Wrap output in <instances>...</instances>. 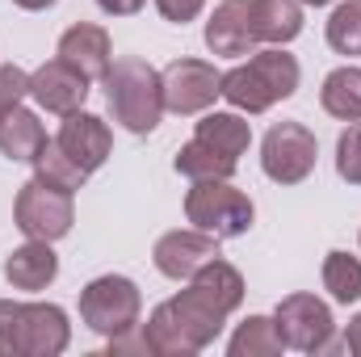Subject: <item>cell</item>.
I'll use <instances>...</instances> for the list:
<instances>
[{
    "mask_svg": "<svg viewBox=\"0 0 361 357\" xmlns=\"http://www.w3.org/2000/svg\"><path fill=\"white\" fill-rule=\"evenodd\" d=\"M328 47L336 55H361V0H345L328 17Z\"/></svg>",
    "mask_w": 361,
    "mask_h": 357,
    "instance_id": "obj_26",
    "label": "cell"
},
{
    "mask_svg": "<svg viewBox=\"0 0 361 357\" xmlns=\"http://www.w3.org/2000/svg\"><path fill=\"white\" fill-rule=\"evenodd\" d=\"M319 101L332 118L341 122H361V68H336L328 72L324 89H319Z\"/></svg>",
    "mask_w": 361,
    "mask_h": 357,
    "instance_id": "obj_22",
    "label": "cell"
},
{
    "mask_svg": "<svg viewBox=\"0 0 361 357\" xmlns=\"http://www.w3.org/2000/svg\"><path fill=\"white\" fill-rule=\"evenodd\" d=\"M273 324L286 341V349H298V353H328L332 349V311L324 298L315 294H286L273 311Z\"/></svg>",
    "mask_w": 361,
    "mask_h": 357,
    "instance_id": "obj_7",
    "label": "cell"
},
{
    "mask_svg": "<svg viewBox=\"0 0 361 357\" xmlns=\"http://www.w3.org/2000/svg\"><path fill=\"white\" fill-rule=\"evenodd\" d=\"M30 164H34V177L42 181V185H55V189H63V193H76V189L85 185V177H89V173L59 147V139H55V143L47 139Z\"/></svg>",
    "mask_w": 361,
    "mask_h": 357,
    "instance_id": "obj_23",
    "label": "cell"
},
{
    "mask_svg": "<svg viewBox=\"0 0 361 357\" xmlns=\"http://www.w3.org/2000/svg\"><path fill=\"white\" fill-rule=\"evenodd\" d=\"M17 315H21V303L0 298V357L17 353Z\"/></svg>",
    "mask_w": 361,
    "mask_h": 357,
    "instance_id": "obj_29",
    "label": "cell"
},
{
    "mask_svg": "<svg viewBox=\"0 0 361 357\" xmlns=\"http://www.w3.org/2000/svg\"><path fill=\"white\" fill-rule=\"evenodd\" d=\"M223 324H227V315L185 286L177 298H169L152 311L143 332H147V345L156 357H189L202 353L206 345H214Z\"/></svg>",
    "mask_w": 361,
    "mask_h": 357,
    "instance_id": "obj_1",
    "label": "cell"
},
{
    "mask_svg": "<svg viewBox=\"0 0 361 357\" xmlns=\"http://www.w3.org/2000/svg\"><path fill=\"white\" fill-rule=\"evenodd\" d=\"M42 143H47V131H42L38 114H30V109L13 105V109L0 118V156H4V160L25 164V160H34V156H38V147H42Z\"/></svg>",
    "mask_w": 361,
    "mask_h": 357,
    "instance_id": "obj_18",
    "label": "cell"
},
{
    "mask_svg": "<svg viewBox=\"0 0 361 357\" xmlns=\"http://www.w3.org/2000/svg\"><path fill=\"white\" fill-rule=\"evenodd\" d=\"M206 47H210V55H223V59L252 55L257 51L252 0H223L206 21Z\"/></svg>",
    "mask_w": 361,
    "mask_h": 357,
    "instance_id": "obj_13",
    "label": "cell"
},
{
    "mask_svg": "<svg viewBox=\"0 0 361 357\" xmlns=\"http://www.w3.org/2000/svg\"><path fill=\"white\" fill-rule=\"evenodd\" d=\"M105 101H109L114 122H122L130 135H152L160 126V114H164L160 72L139 55L114 59L105 72Z\"/></svg>",
    "mask_w": 361,
    "mask_h": 357,
    "instance_id": "obj_2",
    "label": "cell"
},
{
    "mask_svg": "<svg viewBox=\"0 0 361 357\" xmlns=\"http://www.w3.org/2000/svg\"><path fill=\"white\" fill-rule=\"evenodd\" d=\"M164 85V109L173 114H202L223 97V72L206 59H177L160 72Z\"/></svg>",
    "mask_w": 361,
    "mask_h": 357,
    "instance_id": "obj_9",
    "label": "cell"
},
{
    "mask_svg": "<svg viewBox=\"0 0 361 357\" xmlns=\"http://www.w3.org/2000/svg\"><path fill=\"white\" fill-rule=\"evenodd\" d=\"M59 59L72 63L85 80H105L109 59H114V51H109V34H105L101 25H89V21L63 30V38H59Z\"/></svg>",
    "mask_w": 361,
    "mask_h": 357,
    "instance_id": "obj_15",
    "label": "cell"
},
{
    "mask_svg": "<svg viewBox=\"0 0 361 357\" xmlns=\"http://www.w3.org/2000/svg\"><path fill=\"white\" fill-rule=\"evenodd\" d=\"M302 4H315V8H319V4H332V0H302Z\"/></svg>",
    "mask_w": 361,
    "mask_h": 357,
    "instance_id": "obj_34",
    "label": "cell"
},
{
    "mask_svg": "<svg viewBox=\"0 0 361 357\" xmlns=\"http://www.w3.org/2000/svg\"><path fill=\"white\" fill-rule=\"evenodd\" d=\"M298 76L302 72L294 55H286L281 47H265V51H252L248 63L223 72V97L244 114H265L269 105L294 97Z\"/></svg>",
    "mask_w": 361,
    "mask_h": 357,
    "instance_id": "obj_3",
    "label": "cell"
},
{
    "mask_svg": "<svg viewBox=\"0 0 361 357\" xmlns=\"http://www.w3.org/2000/svg\"><path fill=\"white\" fill-rule=\"evenodd\" d=\"M315 156H319V143L302 122H277V126H269V135L261 143V169L277 185L307 181L315 173Z\"/></svg>",
    "mask_w": 361,
    "mask_h": 357,
    "instance_id": "obj_8",
    "label": "cell"
},
{
    "mask_svg": "<svg viewBox=\"0 0 361 357\" xmlns=\"http://www.w3.org/2000/svg\"><path fill=\"white\" fill-rule=\"evenodd\" d=\"M17 8H30V13H38V8H51L55 0H13Z\"/></svg>",
    "mask_w": 361,
    "mask_h": 357,
    "instance_id": "obj_33",
    "label": "cell"
},
{
    "mask_svg": "<svg viewBox=\"0 0 361 357\" xmlns=\"http://www.w3.org/2000/svg\"><path fill=\"white\" fill-rule=\"evenodd\" d=\"M281 349H286V341H281V332L269 315H248L227 345L231 357H277Z\"/></svg>",
    "mask_w": 361,
    "mask_h": 357,
    "instance_id": "obj_24",
    "label": "cell"
},
{
    "mask_svg": "<svg viewBox=\"0 0 361 357\" xmlns=\"http://www.w3.org/2000/svg\"><path fill=\"white\" fill-rule=\"evenodd\" d=\"M324 290L336 303H357L361 298V261L349 253H328L324 257Z\"/></svg>",
    "mask_w": 361,
    "mask_h": 357,
    "instance_id": "obj_25",
    "label": "cell"
},
{
    "mask_svg": "<svg viewBox=\"0 0 361 357\" xmlns=\"http://www.w3.org/2000/svg\"><path fill=\"white\" fill-rule=\"evenodd\" d=\"M193 139H202V143H210L214 152H223V156H231V160H240L244 152H248V143H252V126L240 118V114H206L202 122H197V131H193Z\"/></svg>",
    "mask_w": 361,
    "mask_h": 357,
    "instance_id": "obj_20",
    "label": "cell"
},
{
    "mask_svg": "<svg viewBox=\"0 0 361 357\" xmlns=\"http://www.w3.org/2000/svg\"><path fill=\"white\" fill-rule=\"evenodd\" d=\"M21 97H30V72L4 63V68H0V118H4L13 105H21Z\"/></svg>",
    "mask_w": 361,
    "mask_h": 357,
    "instance_id": "obj_28",
    "label": "cell"
},
{
    "mask_svg": "<svg viewBox=\"0 0 361 357\" xmlns=\"http://www.w3.org/2000/svg\"><path fill=\"white\" fill-rule=\"evenodd\" d=\"M185 219L214 240H240L248 236L257 210L252 198L240 193L231 181H193V189L185 193Z\"/></svg>",
    "mask_w": 361,
    "mask_h": 357,
    "instance_id": "obj_4",
    "label": "cell"
},
{
    "mask_svg": "<svg viewBox=\"0 0 361 357\" xmlns=\"http://www.w3.org/2000/svg\"><path fill=\"white\" fill-rule=\"evenodd\" d=\"M139 311H143V294L122 273L92 277L89 286L80 290V320L89 324L92 332H101V337H118V332L135 328Z\"/></svg>",
    "mask_w": 361,
    "mask_h": 357,
    "instance_id": "obj_5",
    "label": "cell"
},
{
    "mask_svg": "<svg viewBox=\"0 0 361 357\" xmlns=\"http://www.w3.org/2000/svg\"><path fill=\"white\" fill-rule=\"evenodd\" d=\"M214 257H219V240L206 236V231H197V227L160 236V240H156V253H152L156 269H160L164 277H173V282H189L197 269L210 265Z\"/></svg>",
    "mask_w": 361,
    "mask_h": 357,
    "instance_id": "obj_11",
    "label": "cell"
},
{
    "mask_svg": "<svg viewBox=\"0 0 361 357\" xmlns=\"http://www.w3.org/2000/svg\"><path fill=\"white\" fill-rule=\"evenodd\" d=\"M177 173L189 181H231L235 177V164L240 160H231V156H223V152H214L210 143H202V139H189L185 147L177 152Z\"/></svg>",
    "mask_w": 361,
    "mask_h": 357,
    "instance_id": "obj_21",
    "label": "cell"
},
{
    "mask_svg": "<svg viewBox=\"0 0 361 357\" xmlns=\"http://www.w3.org/2000/svg\"><path fill=\"white\" fill-rule=\"evenodd\" d=\"M345 349H349L353 357H361V315L349 324V332H345Z\"/></svg>",
    "mask_w": 361,
    "mask_h": 357,
    "instance_id": "obj_32",
    "label": "cell"
},
{
    "mask_svg": "<svg viewBox=\"0 0 361 357\" xmlns=\"http://www.w3.org/2000/svg\"><path fill=\"white\" fill-rule=\"evenodd\" d=\"M252 30L257 42L286 47L302 34V8L298 0H252Z\"/></svg>",
    "mask_w": 361,
    "mask_h": 357,
    "instance_id": "obj_19",
    "label": "cell"
},
{
    "mask_svg": "<svg viewBox=\"0 0 361 357\" xmlns=\"http://www.w3.org/2000/svg\"><path fill=\"white\" fill-rule=\"evenodd\" d=\"M336 173L349 185H361V122H349V131L336 139Z\"/></svg>",
    "mask_w": 361,
    "mask_h": 357,
    "instance_id": "obj_27",
    "label": "cell"
},
{
    "mask_svg": "<svg viewBox=\"0 0 361 357\" xmlns=\"http://www.w3.org/2000/svg\"><path fill=\"white\" fill-rule=\"evenodd\" d=\"M68 311L55 303H21L17 315V357H55L68 349Z\"/></svg>",
    "mask_w": 361,
    "mask_h": 357,
    "instance_id": "obj_10",
    "label": "cell"
},
{
    "mask_svg": "<svg viewBox=\"0 0 361 357\" xmlns=\"http://www.w3.org/2000/svg\"><path fill=\"white\" fill-rule=\"evenodd\" d=\"M156 8L164 13V21H177V25H185V21H193V17L206 8V0H156Z\"/></svg>",
    "mask_w": 361,
    "mask_h": 357,
    "instance_id": "obj_30",
    "label": "cell"
},
{
    "mask_svg": "<svg viewBox=\"0 0 361 357\" xmlns=\"http://www.w3.org/2000/svg\"><path fill=\"white\" fill-rule=\"evenodd\" d=\"M147 0H97V8L101 13H109V17H130V13H139Z\"/></svg>",
    "mask_w": 361,
    "mask_h": 357,
    "instance_id": "obj_31",
    "label": "cell"
},
{
    "mask_svg": "<svg viewBox=\"0 0 361 357\" xmlns=\"http://www.w3.org/2000/svg\"><path fill=\"white\" fill-rule=\"evenodd\" d=\"M59 147H63V152H68L85 173H97V169L109 160L114 135H109V126H105L97 114L76 109V114H68V118H63V126H59Z\"/></svg>",
    "mask_w": 361,
    "mask_h": 357,
    "instance_id": "obj_14",
    "label": "cell"
},
{
    "mask_svg": "<svg viewBox=\"0 0 361 357\" xmlns=\"http://www.w3.org/2000/svg\"><path fill=\"white\" fill-rule=\"evenodd\" d=\"M189 290L193 294H202L210 307H219L223 315H231L240 303H244V277H240V269L227 265L223 257H214L210 265H202L193 277H189Z\"/></svg>",
    "mask_w": 361,
    "mask_h": 357,
    "instance_id": "obj_17",
    "label": "cell"
},
{
    "mask_svg": "<svg viewBox=\"0 0 361 357\" xmlns=\"http://www.w3.org/2000/svg\"><path fill=\"white\" fill-rule=\"evenodd\" d=\"M30 97L47 109V114H76L80 105H85V97H89V80L72 68V63H63V59H47L42 68H34L30 72Z\"/></svg>",
    "mask_w": 361,
    "mask_h": 357,
    "instance_id": "obj_12",
    "label": "cell"
},
{
    "mask_svg": "<svg viewBox=\"0 0 361 357\" xmlns=\"http://www.w3.org/2000/svg\"><path fill=\"white\" fill-rule=\"evenodd\" d=\"M13 223L25 240H63L76 223V206H72V193L55 189V185H42V181H25L17 189V202H13Z\"/></svg>",
    "mask_w": 361,
    "mask_h": 357,
    "instance_id": "obj_6",
    "label": "cell"
},
{
    "mask_svg": "<svg viewBox=\"0 0 361 357\" xmlns=\"http://www.w3.org/2000/svg\"><path fill=\"white\" fill-rule=\"evenodd\" d=\"M4 277H8L13 290L38 294V290H47V286L59 277V257L51 253L47 240H30V244H21V248L8 253V261H4Z\"/></svg>",
    "mask_w": 361,
    "mask_h": 357,
    "instance_id": "obj_16",
    "label": "cell"
}]
</instances>
